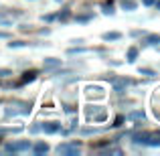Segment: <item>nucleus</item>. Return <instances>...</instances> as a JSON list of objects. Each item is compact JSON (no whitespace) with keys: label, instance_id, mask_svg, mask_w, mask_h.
Returning <instances> with one entry per match:
<instances>
[{"label":"nucleus","instance_id":"obj_5","mask_svg":"<svg viewBox=\"0 0 160 156\" xmlns=\"http://www.w3.org/2000/svg\"><path fill=\"white\" fill-rule=\"evenodd\" d=\"M136 55H138L136 49H130V53H128V61H134V59H136Z\"/></svg>","mask_w":160,"mask_h":156},{"label":"nucleus","instance_id":"obj_3","mask_svg":"<svg viewBox=\"0 0 160 156\" xmlns=\"http://www.w3.org/2000/svg\"><path fill=\"white\" fill-rule=\"evenodd\" d=\"M59 152H77V146H59Z\"/></svg>","mask_w":160,"mask_h":156},{"label":"nucleus","instance_id":"obj_2","mask_svg":"<svg viewBox=\"0 0 160 156\" xmlns=\"http://www.w3.org/2000/svg\"><path fill=\"white\" fill-rule=\"evenodd\" d=\"M35 71H31V73H24V77L20 79V83H27V81H32V79H35Z\"/></svg>","mask_w":160,"mask_h":156},{"label":"nucleus","instance_id":"obj_10","mask_svg":"<svg viewBox=\"0 0 160 156\" xmlns=\"http://www.w3.org/2000/svg\"><path fill=\"white\" fill-rule=\"evenodd\" d=\"M6 75H10V71L8 69H0V77H6Z\"/></svg>","mask_w":160,"mask_h":156},{"label":"nucleus","instance_id":"obj_6","mask_svg":"<svg viewBox=\"0 0 160 156\" xmlns=\"http://www.w3.org/2000/svg\"><path fill=\"white\" fill-rule=\"evenodd\" d=\"M148 43H150V45H156V43H160V37H156V35L148 37Z\"/></svg>","mask_w":160,"mask_h":156},{"label":"nucleus","instance_id":"obj_8","mask_svg":"<svg viewBox=\"0 0 160 156\" xmlns=\"http://www.w3.org/2000/svg\"><path fill=\"white\" fill-rule=\"evenodd\" d=\"M45 65H49V67H55V65H59V61H57V59H49V61H45Z\"/></svg>","mask_w":160,"mask_h":156},{"label":"nucleus","instance_id":"obj_1","mask_svg":"<svg viewBox=\"0 0 160 156\" xmlns=\"http://www.w3.org/2000/svg\"><path fill=\"white\" fill-rule=\"evenodd\" d=\"M6 148L8 150H24V148H28V144L27 142H18V144H8Z\"/></svg>","mask_w":160,"mask_h":156},{"label":"nucleus","instance_id":"obj_7","mask_svg":"<svg viewBox=\"0 0 160 156\" xmlns=\"http://www.w3.org/2000/svg\"><path fill=\"white\" fill-rule=\"evenodd\" d=\"M37 152H47V144H37Z\"/></svg>","mask_w":160,"mask_h":156},{"label":"nucleus","instance_id":"obj_11","mask_svg":"<svg viewBox=\"0 0 160 156\" xmlns=\"http://www.w3.org/2000/svg\"><path fill=\"white\" fill-rule=\"evenodd\" d=\"M144 4H152V0H144Z\"/></svg>","mask_w":160,"mask_h":156},{"label":"nucleus","instance_id":"obj_12","mask_svg":"<svg viewBox=\"0 0 160 156\" xmlns=\"http://www.w3.org/2000/svg\"><path fill=\"white\" fill-rule=\"evenodd\" d=\"M158 8H160V4H158Z\"/></svg>","mask_w":160,"mask_h":156},{"label":"nucleus","instance_id":"obj_9","mask_svg":"<svg viewBox=\"0 0 160 156\" xmlns=\"http://www.w3.org/2000/svg\"><path fill=\"white\" fill-rule=\"evenodd\" d=\"M124 8H130V10H132V8H136V4H134V2H126V0H124Z\"/></svg>","mask_w":160,"mask_h":156},{"label":"nucleus","instance_id":"obj_4","mask_svg":"<svg viewBox=\"0 0 160 156\" xmlns=\"http://www.w3.org/2000/svg\"><path fill=\"white\" fill-rule=\"evenodd\" d=\"M103 39L106 41H116V39H120V33H108V35H103Z\"/></svg>","mask_w":160,"mask_h":156}]
</instances>
